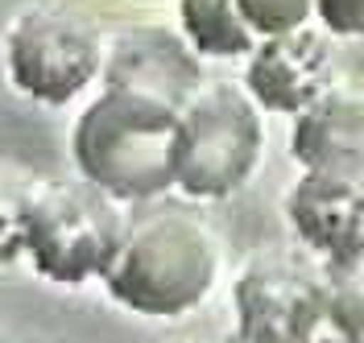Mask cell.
<instances>
[{"label": "cell", "instance_id": "15", "mask_svg": "<svg viewBox=\"0 0 364 343\" xmlns=\"http://www.w3.org/2000/svg\"><path fill=\"white\" fill-rule=\"evenodd\" d=\"M315 25L336 42L364 38V0H315Z\"/></svg>", "mask_w": 364, "mask_h": 343}, {"label": "cell", "instance_id": "11", "mask_svg": "<svg viewBox=\"0 0 364 343\" xmlns=\"http://www.w3.org/2000/svg\"><path fill=\"white\" fill-rule=\"evenodd\" d=\"M174 25L203 62H245L257 46L236 0H174Z\"/></svg>", "mask_w": 364, "mask_h": 343}, {"label": "cell", "instance_id": "2", "mask_svg": "<svg viewBox=\"0 0 364 343\" xmlns=\"http://www.w3.org/2000/svg\"><path fill=\"white\" fill-rule=\"evenodd\" d=\"M224 281V240L191 211H158L133 219L112 265L104 294L136 319H186Z\"/></svg>", "mask_w": 364, "mask_h": 343}, {"label": "cell", "instance_id": "16", "mask_svg": "<svg viewBox=\"0 0 364 343\" xmlns=\"http://www.w3.org/2000/svg\"><path fill=\"white\" fill-rule=\"evenodd\" d=\"M220 343H252V339H245L240 331H228V335H224V339H220Z\"/></svg>", "mask_w": 364, "mask_h": 343}, {"label": "cell", "instance_id": "3", "mask_svg": "<svg viewBox=\"0 0 364 343\" xmlns=\"http://www.w3.org/2000/svg\"><path fill=\"white\" fill-rule=\"evenodd\" d=\"M108 29L75 0H25L0 29V70L38 108H70L104 79Z\"/></svg>", "mask_w": 364, "mask_h": 343}, {"label": "cell", "instance_id": "5", "mask_svg": "<svg viewBox=\"0 0 364 343\" xmlns=\"http://www.w3.org/2000/svg\"><path fill=\"white\" fill-rule=\"evenodd\" d=\"M129 224V207L79 174L38 178L25 215V265L67 290L104 281Z\"/></svg>", "mask_w": 364, "mask_h": 343}, {"label": "cell", "instance_id": "6", "mask_svg": "<svg viewBox=\"0 0 364 343\" xmlns=\"http://www.w3.org/2000/svg\"><path fill=\"white\" fill-rule=\"evenodd\" d=\"M323 306V265L302 249H257L232 277V331L252 343H286Z\"/></svg>", "mask_w": 364, "mask_h": 343}, {"label": "cell", "instance_id": "8", "mask_svg": "<svg viewBox=\"0 0 364 343\" xmlns=\"http://www.w3.org/2000/svg\"><path fill=\"white\" fill-rule=\"evenodd\" d=\"M298 249L315 261H343L364 249V170H298L282 195Z\"/></svg>", "mask_w": 364, "mask_h": 343}, {"label": "cell", "instance_id": "17", "mask_svg": "<svg viewBox=\"0 0 364 343\" xmlns=\"http://www.w3.org/2000/svg\"><path fill=\"white\" fill-rule=\"evenodd\" d=\"M174 343H207V339H174Z\"/></svg>", "mask_w": 364, "mask_h": 343}, {"label": "cell", "instance_id": "1", "mask_svg": "<svg viewBox=\"0 0 364 343\" xmlns=\"http://www.w3.org/2000/svg\"><path fill=\"white\" fill-rule=\"evenodd\" d=\"M174 104L100 83L70 124L75 174L124 207L174 195Z\"/></svg>", "mask_w": 364, "mask_h": 343}, {"label": "cell", "instance_id": "12", "mask_svg": "<svg viewBox=\"0 0 364 343\" xmlns=\"http://www.w3.org/2000/svg\"><path fill=\"white\" fill-rule=\"evenodd\" d=\"M38 174L13 161H0V269L25 261V215L33 199Z\"/></svg>", "mask_w": 364, "mask_h": 343}, {"label": "cell", "instance_id": "7", "mask_svg": "<svg viewBox=\"0 0 364 343\" xmlns=\"http://www.w3.org/2000/svg\"><path fill=\"white\" fill-rule=\"evenodd\" d=\"M340 79V54L336 38L318 25H302L290 33L261 38L245 58V92L257 99L265 116H290L294 120L306 104H315Z\"/></svg>", "mask_w": 364, "mask_h": 343}, {"label": "cell", "instance_id": "9", "mask_svg": "<svg viewBox=\"0 0 364 343\" xmlns=\"http://www.w3.org/2000/svg\"><path fill=\"white\" fill-rule=\"evenodd\" d=\"M203 58L178 38V29L161 25H129L108 33V58L100 83H120L133 92L158 95L182 108V99L203 83Z\"/></svg>", "mask_w": 364, "mask_h": 343}, {"label": "cell", "instance_id": "4", "mask_svg": "<svg viewBox=\"0 0 364 343\" xmlns=\"http://www.w3.org/2000/svg\"><path fill=\"white\" fill-rule=\"evenodd\" d=\"M269 129L245 83L203 79L174 124V190L191 203H224L257 178Z\"/></svg>", "mask_w": 364, "mask_h": 343}, {"label": "cell", "instance_id": "10", "mask_svg": "<svg viewBox=\"0 0 364 343\" xmlns=\"http://www.w3.org/2000/svg\"><path fill=\"white\" fill-rule=\"evenodd\" d=\"M298 170H364V83L336 79L290 120Z\"/></svg>", "mask_w": 364, "mask_h": 343}, {"label": "cell", "instance_id": "14", "mask_svg": "<svg viewBox=\"0 0 364 343\" xmlns=\"http://www.w3.org/2000/svg\"><path fill=\"white\" fill-rule=\"evenodd\" d=\"M236 9L257 33V42L273 38V33H290V29H302V25H315V0H236Z\"/></svg>", "mask_w": 364, "mask_h": 343}, {"label": "cell", "instance_id": "13", "mask_svg": "<svg viewBox=\"0 0 364 343\" xmlns=\"http://www.w3.org/2000/svg\"><path fill=\"white\" fill-rule=\"evenodd\" d=\"M318 265H323V290L331 310L356 335H364V249L343 261H318Z\"/></svg>", "mask_w": 364, "mask_h": 343}]
</instances>
